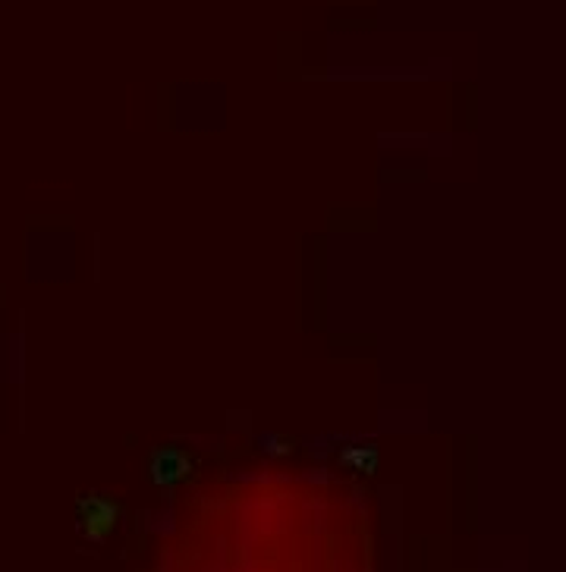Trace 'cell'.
<instances>
[{
  "label": "cell",
  "instance_id": "cell-1",
  "mask_svg": "<svg viewBox=\"0 0 566 572\" xmlns=\"http://www.w3.org/2000/svg\"><path fill=\"white\" fill-rule=\"evenodd\" d=\"M152 572H374L372 516L321 472H236L183 500Z\"/></svg>",
  "mask_w": 566,
  "mask_h": 572
}]
</instances>
